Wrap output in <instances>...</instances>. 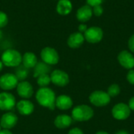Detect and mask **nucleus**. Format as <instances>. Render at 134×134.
Listing matches in <instances>:
<instances>
[{
    "mask_svg": "<svg viewBox=\"0 0 134 134\" xmlns=\"http://www.w3.org/2000/svg\"><path fill=\"white\" fill-rule=\"evenodd\" d=\"M85 38L81 32H75L71 34L68 38V45L72 49L80 47L84 42Z\"/></svg>",
    "mask_w": 134,
    "mask_h": 134,
    "instance_id": "2eb2a0df",
    "label": "nucleus"
},
{
    "mask_svg": "<svg viewBox=\"0 0 134 134\" xmlns=\"http://www.w3.org/2000/svg\"><path fill=\"white\" fill-rule=\"evenodd\" d=\"M2 36H3V33H2V31L0 30V39H1L2 38Z\"/></svg>",
    "mask_w": 134,
    "mask_h": 134,
    "instance_id": "e433bc0d",
    "label": "nucleus"
},
{
    "mask_svg": "<svg viewBox=\"0 0 134 134\" xmlns=\"http://www.w3.org/2000/svg\"><path fill=\"white\" fill-rule=\"evenodd\" d=\"M0 134H13L10 130H2L0 131Z\"/></svg>",
    "mask_w": 134,
    "mask_h": 134,
    "instance_id": "473e14b6",
    "label": "nucleus"
},
{
    "mask_svg": "<svg viewBox=\"0 0 134 134\" xmlns=\"http://www.w3.org/2000/svg\"><path fill=\"white\" fill-rule=\"evenodd\" d=\"M118 60L120 64L127 69H131L134 68V57L128 51H122L119 56Z\"/></svg>",
    "mask_w": 134,
    "mask_h": 134,
    "instance_id": "4468645a",
    "label": "nucleus"
},
{
    "mask_svg": "<svg viewBox=\"0 0 134 134\" xmlns=\"http://www.w3.org/2000/svg\"><path fill=\"white\" fill-rule=\"evenodd\" d=\"M40 55L42 61L48 65H54L59 62V54L57 51L52 47L43 48Z\"/></svg>",
    "mask_w": 134,
    "mask_h": 134,
    "instance_id": "20e7f679",
    "label": "nucleus"
},
{
    "mask_svg": "<svg viewBox=\"0 0 134 134\" xmlns=\"http://www.w3.org/2000/svg\"><path fill=\"white\" fill-rule=\"evenodd\" d=\"M18 122V117L16 114L8 111L2 115L1 119H0V125L3 130H10L13 129Z\"/></svg>",
    "mask_w": 134,
    "mask_h": 134,
    "instance_id": "9b49d317",
    "label": "nucleus"
},
{
    "mask_svg": "<svg viewBox=\"0 0 134 134\" xmlns=\"http://www.w3.org/2000/svg\"><path fill=\"white\" fill-rule=\"evenodd\" d=\"M96 134H109V133H106V132H103V131H101V132H98V133H97Z\"/></svg>",
    "mask_w": 134,
    "mask_h": 134,
    "instance_id": "c9c22d12",
    "label": "nucleus"
},
{
    "mask_svg": "<svg viewBox=\"0 0 134 134\" xmlns=\"http://www.w3.org/2000/svg\"><path fill=\"white\" fill-rule=\"evenodd\" d=\"M68 134H84L83 132L79 129V128H73L71 129L69 132H68Z\"/></svg>",
    "mask_w": 134,
    "mask_h": 134,
    "instance_id": "c756f323",
    "label": "nucleus"
},
{
    "mask_svg": "<svg viewBox=\"0 0 134 134\" xmlns=\"http://www.w3.org/2000/svg\"><path fill=\"white\" fill-rule=\"evenodd\" d=\"M16 89L17 94L24 100L30 99L34 93L33 87L31 84L27 81H21L18 82Z\"/></svg>",
    "mask_w": 134,
    "mask_h": 134,
    "instance_id": "9d476101",
    "label": "nucleus"
},
{
    "mask_svg": "<svg viewBox=\"0 0 134 134\" xmlns=\"http://www.w3.org/2000/svg\"><path fill=\"white\" fill-rule=\"evenodd\" d=\"M130 108L128 105L120 103L114 106L112 109V115L115 119L119 120L126 119L130 115Z\"/></svg>",
    "mask_w": 134,
    "mask_h": 134,
    "instance_id": "f8f14e48",
    "label": "nucleus"
},
{
    "mask_svg": "<svg viewBox=\"0 0 134 134\" xmlns=\"http://www.w3.org/2000/svg\"><path fill=\"white\" fill-rule=\"evenodd\" d=\"M56 94L53 90L48 87L40 88L36 94L35 99L37 102L42 107L49 110H54L56 108Z\"/></svg>",
    "mask_w": 134,
    "mask_h": 134,
    "instance_id": "f257e3e1",
    "label": "nucleus"
},
{
    "mask_svg": "<svg viewBox=\"0 0 134 134\" xmlns=\"http://www.w3.org/2000/svg\"><path fill=\"white\" fill-rule=\"evenodd\" d=\"M120 93V88L117 84H112L108 87V94L109 95L110 97H115L117 95H119Z\"/></svg>",
    "mask_w": 134,
    "mask_h": 134,
    "instance_id": "b1692460",
    "label": "nucleus"
},
{
    "mask_svg": "<svg viewBox=\"0 0 134 134\" xmlns=\"http://www.w3.org/2000/svg\"><path fill=\"white\" fill-rule=\"evenodd\" d=\"M19 82L18 79L13 73H6L0 77V88L3 90L15 89Z\"/></svg>",
    "mask_w": 134,
    "mask_h": 134,
    "instance_id": "0eeeda50",
    "label": "nucleus"
},
{
    "mask_svg": "<svg viewBox=\"0 0 134 134\" xmlns=\"http://www.w3.org/2000/svg\"><path fill=\"white\" fill-rule=\"evenodd\" d=\"M128 46H129V48L134 53V35H133L129 39V42H128Z\"/></svg>",
    "mask_w": 134,
    "mask_h": 134,
    "instance_id": "c85d7f7f",
    "label": "nucleus"
},
{
    "mask_svg": "<svg viewBox=\"0 0 134 134\" xmlns=\"http://www.w3.org/2000/svg\"><path fill=\"white\" fill-rule=\"evenodd\" d=\"M16 108L18 111L19 114H20L21 115H24V116L30 115L31 114L33 113L34 109H35V106H34L33 103L28 100H24V99L18 101L16 104Z\"/></svg>",
    "mask_w": 134,
    "mask_h": 134,
    "instance_id": "ddd939ff",
    "label": "nucleus"
},
{
    "mask_svg": "<svg viewBox=\"0 0 134 134\" xmlns=\"http://www.w3.org/2000/svg\"><path fill=\"white\" fill-rule=\"evenodd\" d=\"M129 108H130V110H133L134 111V97H132L130 100V102H129Z\"/></svg>",
    "mask_w": 134,
    "mask_h": 134,
    "instance_id": "2f4dec72",
    "label": "nucleus"
},
{
    "mask_svg": "<svg viewBox=\"0 0 134 134\" xmlns=\"http://www.w3.org/2000/svg\"><path fill=\"white\" fill-rule=\"evenodd\" d=\"M92 15L93 9L91 6H90L89 5H85L78 9L76 17L81 22H86L92 17Z\"/></svg>",
    "mask_w": 134,
    "mask_h": 134,
    "instance_id": "f3484780",
    "label": "nucleus"
},
{
    "mask_svg": "<svg viewBox=\"0 0 134 134\" xmlns=\"http://www.w3.org/2000/svg\"><path fill=\"white\" fill-rule=\"evenodd\" d=\"M29 74L28 69L26 68L24 66H18L17 69L16 70V74L15 75L16 76V78L18 79V80L20 81H24V79L26 78H27Z\"/></svg>",
    "mask_w": 134,
    "mask_h": 134,
    "instance_id": "5701e85b",
    "label": "nucleus"
},
{
    "mask_svg": "<svg viewBox=\"0 0 134 134\" xmlns=\"http://www.w3.org/2000/svg\"><path fill=\"white\" fill-rule=\"evenodd\" d=\"M103 11H104L103 10V8H102V6L100 5H96L93 9V13H94V15L95 16H97L102 15Z\"/></svg>",
    "mask_w": 134,
    "mask_h": 134,
    "instance_id": "a878e982",
    "label": "nucleus"
},
{
    "mask_svg": "<svg viewBox=\"0 0 134 134\" xmlns=\"http://www.w3.org/2000/svg\"><path fill=\"white\" fill-rule=\"evenodd\" d=\"M2 126H1V125H0V131L2 130Z\"/></svg>",
    "mask_w": 134,
    "mask_h": 134,
    "instance_id": "4c0bfd02",
    "label": "nucleus"
},
{
    "mask_svg": "<svg viewBox=\"0 0 134 134\" xmlns=\"http://www.w3.org/2000/svg\"><path fill=\"white\" fill-rule=\"evenodd\" d=\"M127 80L130 84L134 85V70H130L128 72V74H127Z\"/></svg>",
    "mask_w": 134,
    "mask_h": 134,
    "instance_id": "cd10ccee",
    "label": "nucleus"
},
{
    "mask_svg": "<svg viewBox=\"0 0 134 134\" xmlns=\"http://www.w3.org/2000/svg\"><path fill=\"white\" fill-rule=\"evenodd\" d=\"M7 24H8L7 15L4 12L0 11V28L4 27L5 26H6Z\"/></svg>",
    "mask_w": 134,
    "mask_h": 134,
    "instance_id": "393cba45",
    "label": "nucleus"
},
{
    "mask_svg": "<svg viewBox=\"0 0 134 134\" xmlns=\"http://www.w3.org/2000/svg\"><path fill=\"white\" fill-rule=\"evenodd\" d=\"M51 82L50 75L49 74H43L37 77V83L38 85L42 87H47Z\"/></svg>",
    "mask_w": 134,
    "mask_h": 134,
    "instance_id": "4be33fe9",
    "label": "nucleus"
},
{
    "mask_svg": "<svg viewBox=\"0 0 134 134\" xmlns=\"http://www.w3.org/2000/svg\"><path fill=\"white\" fill-rule=\"evenodd\" d=\"M111 97L109 95L100 90H97L92 93L90 96V101L97 107H103L110 103Z\"/></svg>",
    "mask_w": 134,
    "mask_h": 134,
    "instance_id": "423d86ee",
    "label": "nucleus"
},
{
    "mask_svg": "<svg viewBox=\"0 0 134 134\" xmlns=\"http://www.w3.org/2000/svg\"><path fill=\"white\" fill-rule=\"evenodd\" d=\"M93 116V109L88 105H79L71 111V118L77 122H85L90 120Z\"/></svg>",
    "mask_w": 134,
    "mask_h": 134,
    "instance_id": "7ed1b4c3",
    "label": "nucleus"
},
{
    "mask_svg": "<svg viewBox=\"0 0 134 134\" xmlns=\"http://www.w3.org/2000/svg\"><path fill=\"white\" fill-rule=\"evenodd\" d=\"M1 60L3 65L6 67L15 68L18 67L22 63V56L17 50L9 49L5 50L2 54Z\"/></svg>",
    "mask_w": 134,
    "mask_h": 134,
    "instance_id": "f03ea898",
    "label": "nucleus"
},
{
    "mask_svg": "<svg viewBox=\"0 0 134 134\" xmlns=\"http://www.w3.org/2000/svg\"><path fill=\"white\" fill-rule=\"evenodd\" d=\"M15 97L8 92L0 93V110L5 111H10L16 107Z\"/></svg>",
    "mask_w": 134,
    "mask_h": 134,
    "instance_id": "39448f33",
    "label": "nucleus"
},
{
    "mask_svg": "<svg viewBox=\"0 0 134 134\" xmlns=\"http://www.w3.org/2000/svg\"><path fill=\"white\" fill-rule=\"evenodd\" d=\"M22 64L26 68H34L38 64L36 55L31 52H27L22 56Z\"/></svg>",
    "mask_w": 134,
    "mask_h": 134,
    "instance_id": "6ab92c4d",
    "label": "nucleus"
},
{
    "mask_svg": "<svg viewBox=\"0 0 134 134\" xmlns=\"http://www.w3.org/2000/svg\"><path fill=\"white\" fill-rule=\"evenodd\" d=\"M2 68H3V64H2V60H0V71L2 70Z\"/></svg>",
    "mask_w": 134,
    "mask_h": 134,
    "instance_id": "f704fd0d",
    "label": "nucleus"
},
{
    "mask_svg": "<svg viewBox=\"0 0 134 134\" xmlns=\"http://www.w3.org/2000/svg\"><path fill=\"white\" fill-rule=\"evenodd\" d=\"M87 30V27H86V24H80L79 26V32H85Z\"/></svg>",
    "mask_w": 134,
    "mask_h": 134,
    "instance_id": "7c9ffc66",
    "label": "nucleus"
},
{
    "mask_svg": "<svg viewBox=\"0 0 134 134\" xmlns=\"http://www.w3.org/2000/svg\"><path fill=\"white\" fill-rule=\"evenodd\" d=\"M72 10V4L70 0H59L57 5V12L60 15H68Z\"/></svg>",
    "mask_w": 134,
    "mask_h": 134,
    "instance_id": "aec40b11",
    "label": "nucleus"
},
{
    "mask_svg": "<svg viewBox=\"0 0 134 134\" xmlns=\"http://www.w3.org/2000/svg\"><path fill=\"white\" fill-rule=\"evenodd\" d=\"M72 105V99L68 95H60L56 98V107L60 110L70 109Z\"/></svg>",
    "mask_w": 134,
    "mask_h": 134,
    "instance_id": "dca6fc26",
    "label": "nucleus"
},
{
    "mask_svg": "<svg viewBox=\"0 0 134 134\" xmlns=\"http://www.w3.org/2000/svg\"><path fill=\"white\" fill-rule=\"evenodd\" d=\"M115 134H129L126 131H125V130H121V131H119V132H117Z\"/></svg>",
    "mask_w": 134,
    "mask_h": 134,
    "instance_id": "72a5a7b5",
    "label": "nucleus"
},
{
    "mask_svg": "<svg viewBox=\"0 0 134 134\" xmlns=\"http://www.w3.org/2000/svg\"><path fill=\"white\" fill-rule=\"evenodd\" d=\"M34 77L37 78L38 76L43 75V74H49L50 71L49 65L46 64L44 62H38V64L34 68Z\"/></svg>",
    "mask_w": 134,
    "mask_h": 134,
    "instance_id": "412c9836",
    "label": "nucleus"
},
{
    "mask_svg": "<svg viewBox=\"0 0 134 134\" xmlns=\"http://www.w3.org/2000/svg\"><path fill=\"white\" fill-rule=\"evenodd\" d=\"M104 0H86L87 5L91 7H94L96 5H100L103 2Z\"/></svg>",
    "mask_w": 134,
    "mask_h": 134,
    "instance_id": "bb28decb",
    "label": "nucleus"
},
{
    "mask_svg": "<svg viewBox=\"0 0 134 134\" xmlns=\"http://www.w3.org/2000/svg\"><path fill=\"white\" fill-rule=\"evenodd\" d=\"M51 82L55 86L63 87L67 86L69 83V76L68 75L62 70H54L51 72L50 75Z\"/></svg>",
    "mask_w": 134,
    "mask_h": 134,
    "instance_id": "6e6552de",
    "label": "nucleus"
},
{
    "mask_svg": "<svg viewBox=\"0 0 134 134\" xmlns=\"http://www.w3.org/2000/svg\"><path fill=\"white\" fill-rule=\"evenodd\" d=\"M72 120V118L68 115H59L54 119V126L60 130L66 129L71 125Z\"/></svg>",
    "mask_w": 134,
    "mask_h": 134,
    "instance_id": "a211bd4d",
    "label": "nucleus"
},
{
    "mask_svg": "<svg viewBox=\"0 0 134 134\" xmlns=\"http://www.w3.org/2000/svg\"><path fill=\"white\" fill-rule=\"evenodd\" d=\"M103 31L99 27H91L84 32L85 39L90 43H97L103 38Z\"/></svg>",
    "mask_w": 134,
    "mask_h": 134,
    "instance_id": "1a4fd4ad",
    "label": "nucleus"
}]
</instances>
